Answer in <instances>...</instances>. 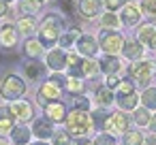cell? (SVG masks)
<instances>
[{
    "mask_svg": "<svg viewBox=\"0 0 156 145\" xmlns=\"http://www.w3.org/2000/svg\"><path fill=\"white\" fill-rule=\"evenodd\" d=\"M62 30H64V19L56 13H47L43 17V22L39 24V36L37 39L43 47H51L54 43H58Z\"/></svg>",
    "mask_w": 156,
    "mask_h": 145,
    "instance_id": "cell-1",
    "label": "cell"
},
{
    "mask_svg": "<svg viewBox=\"0 0 156 145\" xmlns=\"http://www.w3.org/2000/svg\"><path fill=\"white\" fill-rule=\"evenodd\" d=\"M66 130L71 136H88L94 128L92 115L83 109H71V113H66Z\"/></svg>",
    "mask_w": 156,
    "mask_h": 145,
    "instance_id": "cell-2",
    "label": "cell"
},
{
    "mask_svg": "<svg viewBox=\"0 0 156 145\" xmlns=\"http://www.w3.org/2000/svg\"><path fill=\"white\" fill-rule=\"evenodd\" d=\"M26 94V83L20 79V75H7L0 79V98L5 100H20V96Z\"/></svg>",
    "mask_w": 156,
    "mask_h": 145,
    "instance_id": "cell-3",
    "label": "cell"
},
{
    "mask_svg": "<svg viewBox=\"0 0 156 145\" xmlns=\"http://www.w3.org/2000/svg\"><path fill=\"white\" fill-rule=\"evenodd\" d=\"M122 45H124V39L120 32L115 30H103L98 34V47L107 54V56H115L122 51Z\"/></svg>",
    "mask_w": 156,
    "mask_h": 145,
    "instance_id": "cell-4",
    "label": "cell"
},
{
    "mask_svg": "<svg viewBox=\"0 0 156 145\" xmlns=\"http://www.w3.org/2000/svg\"><path fill=\"white\" fill-rule=\"evenodd\" d=\"M128 73H130V77H133V79H137V83H139V85H147V83H150V79H152L154 66H152V62H150V60H141V62L137 60V62H133V64H130Z\"/></svg>",
    "mask_w": 156,
    "mask_h": 145,
    "instance_id": "cell-5",
    "label": "cell"
},
{
    "mask_svg": "<svg viewBox=\"0 0 156 145\" xmlns=\"http://www.w3.org/2000/svg\"><path fill=\"white\" fill-rule=\"evenodd\" d=\"M66 105L62 102V100H49L47 105H45V117L49 119V122H54V124H60V122H64L66 119Z\"/></svg>",
    "mask_w": 156,
    "mask_h": 145,
    "instance_id": "cell-6",
    "label": "cell"
},
{
    "mask_svg": "<svg viewBox=\"0 0 156 145\" xmlns=\"http://www.w3.org/2000/svg\"><path fill=\"white\" fill-rule=\"evenodd\" d=\"M75 45H77V51L81 56H86V58H92L98 51V41L94 36H90V34H79L77 41H75Z\"/></svg>",
    "mask_w": 156,
    "mask_h": 145,
    "instance_id": "cell-7",
    "label": "cell"
},
{
    "mask_svg": "<svg viewBox=\"0 0 156 145\" xmlns=\"http://www.w3.org/2000/svg\"><path fill=\"white\" fill-rule=\"evenodd\" d=\"M17 39H20V32L13 24H5L0 28V45L5 49H13L17 45Z\"/></svg>",
    "mask_w": 156,
    "mask_h": 145,
    "instance_id": "cell-8",
    "label": "cell"
},
{
    "mask_svg": "<svg viewBox=\"0 0 156 145\" xmlns=\"http://www.w3.org/2000/svg\"><path fill=\"white\" fill-rule=\"evenodd\" d=\"M11 111H13V115H15V119H20L22 124H26V122H30L32 119V105L28 102V100H13V105H11Z\"/></svg>",
    "mask_w": 156,
    "mask_h": 145,
    "instance_id": "cell-9",
    "label": "cell"
},
{
    "mask_svg": "<svg viewBox=\"0 0 156 145\" xmlns=\"http://www.w3.org/2000/svg\"><path fill=\"white\" fill-rule=\"evenodd\" d=\"M128 117L124 113H111L105 122V128L103 130H109V132H126L128 130Z\"/></svg>",
    "mask_w": 156,
    "mask_h": 145,
    "instance_id": "cell-10",
    "label": "cell"
},
{
    "mask_svg": "<svg viewBox=\"0 0 156 145\" xmlns=\"http://www.w3.org/2000/svg\"><path fill=\"white\" fill-rule=\"evenodd\" d=\"M62 96V88H58L56 83H51V81H47V83H43L41 88H39V102H43V105H47L49 100H56V98H60Z\"/></svg>",
    "mask_w": 156,
    "mask_h": 145,
    "instance_id": "cell-11",
    "label": "cell"
},
{
    "mask_svg": "<svg viewBox=\"0 0 156 145\" xmlns=\"http://www.w3.org/2000/svg\"><path fill=\"white\" fill-rule=\"evenodd\" d=\"M137 41L141 45H147L150 49H156V28L152 24H143L137 30Z\"/></svg>",
    "mask_w": 156,
    "mask_h": 145,
    "instance_id": "cell-12",
    "label": "cell"
},
{
    "mask_svg": "<svg viewBox=\"0 0 156 145\" xmlns=\"http://www.w3.org/2000/svg\"><path fill=\"white\" fill-rule=\"evenodd\" d=\"M66 60H69V56H66L64 49H51L47 54V66L51 71H64L66 68Z\"/></svg>",
    "mask_w": 156,
    "mask_h": 145,
    "instance_id": "cell-13",
    "label": "cell"
},
{
    "mask_svg": "<svg viewBox=\"0 0 156 145\" xmlns=\"http://www.w3.org/2000/svg\"><path fill=\"white\" fill-rule=\"evenodd\" d=\"M120 19H122V24L128 26V28L137 26L139 19H141V11H139V7H137V5H126V7H122V15H120Z\"/></svg>",
    "mask_w": 156,
    "mask_h": 145,
    "instance_id": "cell-14",
    "label": "cell"
},
{
    "mask_svg": "<svg viewBox=\"0 0 156 145\" xmlns=\"http://www.w3.org/2000/svg\"><path fill=\"white\" fill-rule=\"evenodd\" d=\"M103 9V0H79V11L86 19H94Z\"/></svg>",
    "mask_w": 156,
    "mask_h": 145,
    "instance_id": "cell-15",
    "label": "cell"
},
{
    "mask_svg": "<svg viewBox=\"0 0 156 145\" xmlns=\"http://www.w3.org/2000/svg\"><path fill=\"white\" fill-rule=\"evenodd\" d=\"M32 132L39 136V139H51V134H54V124L47 119V117H39V119H34V124H32Z\"/></svg>",
    "mask_w": 156,
    "mask_h": 145,
    "instance_id": "cell-16",
    "label": "cell"
},
{
    "mask_svg": "<svg viewBox=\"0 0 156 145\" xmlns=\"http://www.w3.org/2000/svg\"><path fill=\"white\" fill-rule=\"evenodd\" d=\"M15 126V115L11 111V107H0V132H11Z\"/></svg>",
    "mask_w": 156,
    "mask_h": 145,
    "instance_id": "cell-17",
    "label": "cell"
},
{
    "mask_svg": "<svg viewBox=\"0 0 156 145\" xmlns=\"http://www.w3.org/2000/svg\"><path fill=\"white\" fill-rule=\"evenodd\" d=\"M17 32H22V34H32V32H37V28H39V24H37V17L34 15H24V17H20L17 19Z\"/></svg>",
    "mask_w": 156,
    "mask_h": 145,
    "instance_id": "cell-18",
    "label": "cell"
},
{
    "mask_svg": "<svg viewBox=\"0 0 156 145\" xmlns=\"http://www.w3.org/2000/svg\"><path fill=\"white\" fill-rule=\"evenodd\" d=\"M41 54H43V45L39 43V39H28L24 43V56L28 60H39Z\"/></svg>",
    "mask_w": 156,
    "mask_h": 145,
    "instance_id": "cell-19",
    "label": "cell"
},
{
    "mask_svg": "<svg viewBox=\"0 0 156 145\" xmlns=\"http://www.w3.org/2000/svg\"><path fill=\"white\" fill-rule=\"evenodd\" d=\"M98 68L105 73V75H115L120 68H122V62L115 58V56H105L103 60H101V64H98Z\"/></svg>",
    "mask_w": 156,
    "mask_h": 145,
    "instance_id": "cell-20",
    "label": "cell"
},
{
    "mask_svg": "<svg viewBox=\"0 0 156 145\" xmlns=\"http://www.w3.org/2000/svg\"><path fill=\"white\" fill-rule=\"evenodd\" d=\"M122 54L128 58V60H139L141 58V54H143V47H141V43L137 41H133V43H126L124 41V45H122Z\"/></svg>",
    "mask_w": 156,
    "mask_h": 145,
    "instance_id": "cell-21",
    "label": "cell"
},
{
    "mask_svg": "<svg viewBox=\"0 0 156 145\" xmlns=\"http://www.w3.org/2000/svg\"><path fill=\"white\" fill-rule=\"evenodd\" d=\"M118 105H120V109H126V111H133L135 107H137V102H139V96L135 94V92H130V94H118Z\"/></svg>",
    "mask_w": 156,
    "mask_h": 145,
    "instance_id": "cell-22",
    "label": "cell"
},
{
    "mask_svg": "<svg viewBox=\"0 0 156 145\" xmlns=\"http://www.w3.org/2000/svg\"><path fill=\"white\" fill-rule=\"evenodd\" d=\"M30 134H32V130H28V128H15L13 126V130H11V141L15 143V145H28V141H30Z\"/></svg>",
    "mask_w": 156,
    "mask_h": 145,
    "instance_id": "cell-23",
    "label": "cell"
},
{
    "mask_svg": "<svg viewBox=\"0 0 156 145\" xmlns=\"http://www.w3.org/2000/svg\"><path fill=\"white\" fill-rule=\"evenodd\" d=\"M24 73H26V77L28 79H41V75H43V66L37 62V60H30V62H26L24 64Z\"/></svg>",
    "mask_w": 156,
    "mask_h": 145,
    "instance_id": "cell-24",
    "label": "cell"
},
{
    "mask_svg": "<svg viewBox=\"0 0 156 145\" xmlns=\"http://www.w3.org/2000/svg\"><path fill=\"white\" fill-rule=\"evenodd\" d=\"M113 100H115V98H113V94H111V88L103 85V88L96 90V102H98V107H109Z\"/></svg>",
    "mask_w": 156,
    "mask_h": 145,
    "instance_id": "cell-25",
    "label": "cell"
},
{
    "mask_svg": "<svg viewBox=\"0 0 156 145\" xmlns=\"http://www.w3.org/2000/svg\"><path fill=\"white\" fill-rule=\"evenodd\" d=\"M66 66H69V73H71V77H83V71H81V60L75 56V54H71L69 56V60H66Z\"/></svg>",
    "mask_w": 156,
    "mask_h": 145,
    "instance_id": "cell-26",
    "label": "cell"
},
{
    "mask_svg": "<svg viewBox=\"0 0 156 145\" xmlns=\"http://www.w3.org/2000/svg\"><path fill=\"white\" fill-rule=\"evenodd\" d=\"M39 9H41V2H39V0H20V11H22L24 15H34Z\"/></svg>",
    "mask_w": 156,
    "mask_h": 145,
    "instance_id": "cell-27",
    "label": "cell"
},
{
    "mask_svg": "<svg viewBox=\"0 0 156 145\" xmlns=\"http://www.w3.org/2000/svg\"><path fill=\"white\" fill-rule=\"evenodd\" d=\"M122 141H124V145H143V134L139 130H126Z\"/></svg>",
    "mask_w": 156,
    "mask_h": 145,
    "instance_id": "cell-28",
    "label": "cell"
},
{
    "mask_svg": "<svg viewBox=\"0 0 156 145\" xmlns=\"http://www.w3.org/2000/svg\"><path fill=\"white\" fill-rule=\"evenodd\" d=\"M101 26H103L105 30H115V28L120 26V19L113 15V11H109V13H105V15L101 17Z\"/></svg>",
    "mask_w": 156,
    "mask_h": 145,
    "instance_id": "cell-29",
    "label": "cell"
},
{
    "mask_svg": "<svg viewBox=\"0 0 156 145\" xmlns=\"http://www.w3.org/2000/svg\"><path fill=\"white\" fill-rule=\"evenodd\" d=\"M81 71H83V77H94V75L98 73V64H96V60H92V58L81 60Z\"/></svg>",
    "mask_w": 156,
    "mask_h": 145,
    "instance_id": "cell-30",
    "label": "cell"
},
{
    "mask_svg": "<svg viewBox=\"0 0 156 145\" xmlns=\"http://www.w3.org/2000/svg\"><path fill=\"white\" fill-rule=\"evenodd\" d=\"M71 109H83L88 111L90 109V100L81 94H71Z\"/></svg>",
    "mask_w": 156,
    "mask_h": 145,
    "instance_id": "cell-31",
    "label": "cell"
},
{
    "mask_svg": "<svg viewBox=\"0 0 156 145\" xmlns=\"http://www.w3.org/2000/svg\"><path fill=\"white\" fill-rule=\"evenodd\" d=\"M143 100V107L145 109H156V88H147L141 96Z\"/></svg>",
    "mask_w": 156,
    "mask_h": 145,
    "instance_id": "cell-32",
    "label": "cell"
},
{
    "mask_svg": "<svg viewBox=\"0 0 156 145\" xmlns=\"http://www.w3.org/2000/svg\"><path fill=\"white\" fill-rule=\"evenodd\" d=\"M83 88H86V83H83V79H79V77H71V79L66 81V90H69L71 94H81Z\"/></svg>",
    "mask_w": 156,
    "mask_h": 145,
    "instance_id": "cell-33",
    "label": "cell"
},
{
    "mask_svg": "<svg viewBox=\"0 0 156 145\" xmlns=\"http://www.w3.org/2000/svg\"><path fill=\"white\" fill-rule=\"evenodd\" d=\"M90 115H92V122H94V128H98V130H103V128H105V122H107V117H109V115H107V113L103 111V107H101V109H96V111H94V113H90Z\"/></svg>",
    "mask_w": 156,
    "mask_h": 145,
    "instance_id": "cell-34",
    "label": "cell"
},
{
    "mask_svg": "<svg viewBox=\"0 0 156 145\" xmlns=\"http://www.w3.org/2000/svg\"><path fill=\"white\" fill-rule=\"evenodd\" d=\"M77 36H79V30H71V32H64V34H60L58 43H60L62 47H71V45L77 41Z\"/></svg>",
    "mask_w": 156,
    "mask_h": 145,
    "instance_id": "cell-35",
    "label": "cell"
},
{
    "mask_svg": "<svg viewBox=\"0 0 156 145\" xmlns=\"http://www.w3.org/2000/svg\"><path fill=\"white\" fill-rule=\"evenodd\" d=\"M51 139H54V145H69V143H71L69 130H56V132L51 134Z\"/></svg>",
    "mask_w": 156,
    "mask_h": 145,
    "instance_id": "cell-36",
    "label": "cell"
},
{
    "mask_svg": "<svg viewBox=\"0 0 156 145\" xmlns=\"http://www.w3.org/2000/svg\"><path fill=\"white\" fill-rule=\"evenodd\" d=\"M135 111V122L139 124V126H147V122H150V113H147V109L143 107V109H133Z\"/></svg>",
    "mask_w": 156,
    "mask_h": 145,
    "instance_id": "cell-37",
    "label": "cell"
},
{
    "mask_svg": "<svg viewBox=\"0 0 156 145\" xmlns=\"http://www.w3.org/2000/svg\"><path fill=\"white\" fill-rule=\"evenodd\" d=\"M54 5H56L58 11H62L66 15H73V0H56Z\"/></svg>",
    "mask_w": 156,
    "mask_h": 145,
    "instance_id": "cell-38",
    "label": "cell"
},
{
    "mask_svg": "<svg viewBox=\"0 0 156 145\" xmlns=\"http://www.w3.org/2000/svg\"><path fill=\"white\" fill-rule=\"evenodd\" d=\"M141 11L147 13L150 17H156V0H143V2H141Z\"/></svg>",
    "mask_w": 156,
    "mask_h": 145,
    "instance_id": "cell-39",
    "label": "cell"
},
{
    "mask_svg": "<svg viewBox=\"0 0 156 145\" xmlns=\"http://www.w3.org/2000/svg\"><path fill=\"white\" fill-rule=\"evenodd\" d=\"M49 81H51V83H56L58 88H62V90H64V88H66V81H69V79H66L64 75H60V71H54V75L49 77Z\"/></svg>",
    "mask_w": 156,
    "mask_h": 145,
    "instance_id": "cell-40",
    "label": "cell"
},
{
    "mask_svg": "<svg viewBox=\"0 0 156 145\" xmlns=\"http://www.w3.org/2000/svg\"><path fill=\"white\" fill-rule=\"evenodd\" d=\"M92 143H94V145H115V139H113L111 134H98Z\"/></svg>",
    "mask_w": 156,
    "mask_h": 145,
    "instance_id": "cell-41",
    "label": "cell"
},
{
    "mask_svg": "<svg viewBox=\"0 0 156 145\" xmlns=\"http://www.w3.org/2000/svg\"><path fill=\"white\" fill-rule=\"evenodd\" d=\"M118 90H120L118 94H130V92H135V83L128 81V79H126V81H120V83H118Z\"/></svg>",
    "mask_w": 156,
    "mask_h": 145,
    "instance_id": "cell-42",
    "label": "cell"
},
{
    "mask_svg": "<svg viewBox=\"0 0 156 145\" xmlns=\"http://www.w3.org/2000/svg\"><path fill=\"white\" fill-rule=\"evenodd\" d=\"M105 7H107V11H118L124 7V0H105Z\"/></svg>",
    "mask_w": 156,
    "mask_h": 145,
    "instance_id": "cell-43",
    "label": "cell"
},
{
    "mask_svg": "<svg viewBox=\"0 0 156 145\" xmlns=\"http://www.w3.org/2000/svg\"><path fill=\"white\" fill-rule=\"evenodd\" d=\"M69 145H94L88 136H75V141H71Z\"/></svg>",
    "mask_w": 156,
    "mask_h": 145,
    "instance_id": "cell-44",
    "label": "cell"
},
{
    "mask_svg": "<svg viewBox=\"0 0 156 145\" xmlns=\"http://www.w3.org/2000/svg\"><path fill=\"white\" fill-rule=\"evenodd\" d=\"M118 83H120L118 75H107V88H118Z\"/></svg>",
    "mask_w": 156,
    "mask_h": 145,
    "instance_id": "cell-45",
    "label": "cell"
},
{
    "mask_svg": "<svg viewBox=\"0 0 156 145\" xmlns=\"http://www.w3.org/2000/svg\"><path fill=\"white\" fill-rule=\"evenodd\" d=\"M5 15H9V7L5 0H0V17H5Z\"/></svg>",
    "mask_w": 156,
    "mask_h": 145,
    "instance_id": "cell-46",
    "label": "cell"
},
{
    "mask_svg": "<svg viewBox=\"0 0 156 145\" xmlns=\"http://www.w3.org/2000/svg\"><path fill=\"white\" fill-rule=\"evenodd\" d=\"M147 126H150V130H152V132H156V113H154V117H150Z\"/></svg>",
    "mask_w": 156,
    "mask_h": 145,
    "instance_id": "cell-47",
    "label": "cell"
},
{
    "mask_svg": "<svg viewBox=\"0 0 156 145\" xmlns=\"http://www.w3.org/2000/svg\"><path fill=\"white\" fill-rule=\"evenodd\" d=\"M145 145H156V132H154L152 136H147V141H145Z\"/></svg>",
    "mask_w": 156,
    "mask_h": 145,
    "instance_id": "cell-48",
    "label": "cell"
},
{
    "mask_svg": "<svg viewBox=\"0 0 156 145\" xmlns=\"http://www.w3.org/2000/svg\"><path fill=\"white\" fill-rule=\"evenodd\" d=\"M34 145H47V143H45V141H43V139H41V141H37V143H34Z\"/></svg>",
    "mask_w": 156,
    "mask_h": 145,
    "instance_id": "cell-49",
    "label": "cell"
},
{
    "mask_svg": "<svg viewBox=\"0 0 156 145\" xmlns=\"http://www.w3.org/2000/svg\"><path fill=\"white\" fill-rule=\"evenodd\" d=\"M0 145H9V143H7V141H5V139H0Z\"/></svg>",
    "mask_w": 156,
    "mask_h": 145,
    "instance_id": "cell-50",
    "label": "cell"
},
{
    "mask_svg": "<svg viewBox=\"0 0 156 145\" xmlns=\"http://www.w3.org/2000/svg\"><path fill=\"white\" fill-rule=\"evenodd\" d=\"M39 2H41V5H43V2H47V0H39Z\"/></svg>",
    "mask_w": 156,
    "mask_h": 145,
    "instance_id": "cell-51",
    "label": "cell"
},
{
    "mask_svg": "<svg viewBox=\"0 0 156 145\" xmlns=\"http://www.w3.org/2000/svg\"><path fill=\"white\" fill-rule=\"evenodd\" d=\"M5 2H13V0H5Z\"/></svg>",
    "mask_w": 156,
    "mask_h": 145,
    "instance_id": "cell-52",
    "label": "cell"
},
{
    "mask_svg": "<svg viewBox=\"0 0 156 145\" xmlns=\"http://www.w3.org/2000/svg\"><path fill=\"white\" fill-rule=\"evenodd\" d=\"M0 62H2V60H0Z\"/></svg>",
    "mask_w": 156,
    "mask_h": 145,
    "instance_id": "cell-53",
    "label": "cell"
}]
</instances>
